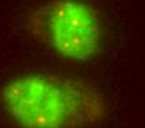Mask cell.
<instances>
[{"label": "cell", "mask_w": 145, "mask_h": 128, "mask_svg": "<svg viewBox=\"0 0 145 128\" xmlns=\"http://www.w3.org/2000/svg\"><path fill=\"white\" fill-rule=\"evenodd\" d=\"M3 110L19 128H92L108 115L95 85L76 77L25 72L0 90Z\"/></svg>", "instance_id": "1"}, {"label": "cell", "mask_w": 145, "mask_h": 128, "mask_svg": "<svg viewBox=\"0 0 145 128\" xmlns=\"http://www.w3.org/2000/svg\"><path fill=\"white\" fill-rule=\"evenodd\" d=\"M25 28L50 52L67 61L88 62L103 47V19L85 0H47L28 12Z\"/></svg>", "instance_id": "2"}]
</instances>
